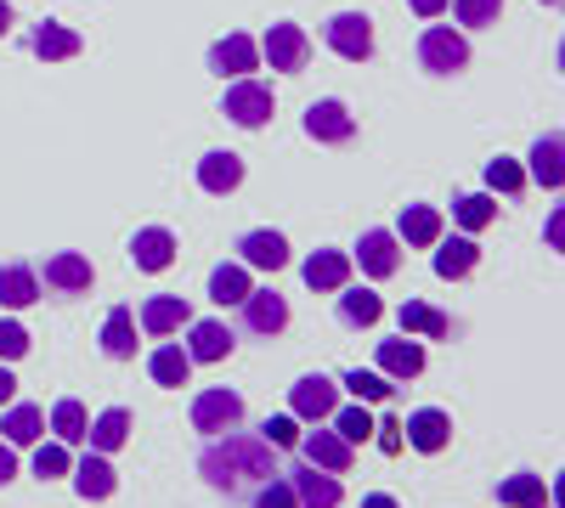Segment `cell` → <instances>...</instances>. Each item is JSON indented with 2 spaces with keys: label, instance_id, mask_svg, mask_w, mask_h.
Segmentation results:
<instances>
[{
  "label": "cell",
  "instance_id": "f546056e",
  "mask_svg": "<svg viewBox=\"0 0 565 508\" xmlns=\"http://www.w3.org/2000/svg\"><path fill=\"white\" fill-rule=\"evenodd\" d=\"M148 379L164 385V390H181L186 379H193V356H186V345H159L148 356Z\"/></svg>",
  "mask_w": 565,
  "mask_h": 508
},
{
  "label": "cell",
  "instance_id": "836d02e7",
  "mask_svg": "<svg viewBox=\"0 0 565 508\" xmlns=\"http://www.w3.org/2000/svg\"><path fill=\"white\" fill-rule=\"evenodd\" d=\"M249 289H255V283H249V266H244V260H226V266L210 271V300H215V305H238Z\"/></svg>",
  "mask_w": 565,
  "mask_h": 508
},
{
  "label": "cell",
  "instance_id": "44dd1931",
  "mask_svg": "<svg viewBox=\"0 0 565 508\" xmlns=\"http://www.w3.org/2000/svg\"><path fill=\"white\" fill-rule=\"evenodd\" d=\"M130 260H136V271H170L175 266V233L170 226H141L130 238Z\"/></svg>",
  "mask_w": 565,
  "mask_h": 508
},
{
  "label": "cell",
  "instance_id": "f907efd6",
  "mask_svg": "<svg viewBox=\"0 0 565 508\" xmlns=\"http://www.w3.org/2000/svg\"><path fill=\"white\" fill-rule=\"evenodd\" d=\"M407 7H413V18H441L447 0H407Z\"/></svg>",
  "mask_w": 565,
  "mask_h": 508
},
{
  "label": "cell",
  "instance_id": "d6986e66",
  "mask_svg": "<svg viewBox=\"0 0 565 508\" xmlns=\"http://www.w3.org/2000/svg\"><path fill=\"white\" fill-rule=\"evenodd\" d=\"M232 345H238V339H232L226 322H215V316L186 322V356H193V361H226Z\"/></svg>",
  "mask_w": 565,
  "mask_h": 508
},
{
  "label": "cell",
  "instance_id": "4fadbf2b",
  "mask_svg": "<svg viewBox=\"0 0 565 508\" xmlns=\"http://www.w3.org/2000/svg\"><path fill=\"white\" fill-rule=\"evenodd\" d=\"M210 74H221V79H244L249 68H260V45L244 34V29H232V34H221L215 45H210Z\"/></svg>",
  "mask_w": 565,
  "mask_h": 508
},
{
  "label": "cell",
  "instance_id": "8fae6325",
  "mask_svg": "<svg viewBox=\"0 0 565 508\" xmlns=\"http://www.w3.org/2000/svg\"><path fill=\"white\" fill-rule=\"evenodd\" d=\"M34 271H40V283L52 289V294H90V283H97L90 260H85V255H74V249L45 255V266H34Z\"/></svg>",
  "mask_w": 565,
  "mask_h": 508
},
{
  "label": "cell",
  "instance_id": "d4e9b609",
  "mask_svg": "<svg viewBox=\"0 0 565 508\" xmlns=\"http://www.w3.org/2000/svg\"><path fill=\"white\" fill-rule=\"evenodd\" d=\"M402 430H407L402 441L418 446V452H447V441H452V419H447L441 407H418Z\"/></svg>",
  "mask_w": 565,
  "mask_h": 508
},
{
  "label": "cell",
  "instance_id": "db71d44e",
  "mask_svg": "<svg viewBox=\"0 0 565 508\" xmlns=\"http://www.w3.org/2000/svg\"><path fill=\"white\" fill-rule=\"evenodd\" d=\"M548 7H554V0H548Z\"/></svg>",
  "mask_w": 565,
  "mask_h": 508
},
{
  "label": "cell",
  "instance_id": "cb8c5ba5",
  "mask_svg": "<svg viewBox=\"0 0 565 508\" xmlns=\"http://www.w3.org/2000/svg\"><path fill=\"white\" fill-rule=\"evenodd\" d=\"M199 187L215 193V198L238 193V187H244V159H238V153H226V148L204 153V159H199Z\"/></svg>",
  "mask_w": 565,
  "mask_h": 508
},
{
  "label": "cell",
  "instance_id": "f5cc1de1",
  "mask_svg": "<svg viewBox=\"0 0 565 508\" xmlns=\"http://www.w3.org/2000/svg\"><path fill=\"white\" fill-rule=\"evenodd\" d=\"M12 29V7H7V0H0V34H7Z\"/></svg>",
  "mask_w": 565,
  "mask_h": 508
},
{
  "label": "cell",
  "instance_id": "d6a6232c",
  "mask_svg": "<svg viewBox=\"0 0 565 508\" xmlns=\"http://www.w3.org/2000/svg\"><path fill=\"white\" fill-rule=\"evenodd\" d=\"M396 322H402V334H413V339H447L452 334V316H441L436 305H424V300H407Z\"/></svg>",
  "mask_w": 565,
  "mask_h": 508
},
{
  "label": "cell",
  "instance_id": "f1b7e54d",
  "mask_svg": "<svg viewBox=\"0 0 565 508\" xmlns=\"http://www.w3.org/2000/svg\"><path fill=\"white\" fill-rule=\"evenodd\" d=\"M45 430V412L34 401H7V412H0V441H12V446H34Z\"/></svg>",
  "mask_w": 565,
  "mask_h": 508
},
{
  "label": "cell",
  "instance_id": "277c9868",
  "mask_svg": "<svg viewBox=\"0 0 565 508\" xmlns=\"http://www.w3.org/2000/svg\"><path fill=\"white\" fill-rule=\"evenodd\" d=\"M271 85H260V79H232L226 85V97H221V114L232 119V125H238V130H260L266 119H271Z\"/></svg>",
  "mask_w": 565,
  "mask_h": 508
},
{
  "label": "cell",
  "instance_id": "8d00e7d4",
  "mask_svg": "<svg viewBox=\"0 0 565 508\" xmlns=\"http://www.w3.org/2000/svg\"><path fill=\"white\" fill-rule=\"evenodd\" d=\"M452 220L463 226V233H481V226H492V220H498L492 193H463V198H452Z\"/></svg>",
  "mask_w": 565,
  "mask_h": 508
},
{
  "label": "cell",
  "instance_id": "603a6c76",
  "mask_svg": "<svg viewBox=\"0 0 565 508\" xmlns=\"http://www.w3.org/2000/svg\"><path fill=\"white\" fill-rule=\"evenodd\" d=\"M300 277H306V289L334 294V289L351 283V255H345V249H317V255L300 266Z\"/></svg>",
  "mask_w": 565,
  "mask_h": 508
},
{
  "label": "cell",
  "instance_id": "7bdbcfd3",
  "mask_svg": "<svg viewBox=\"0 0 565 508\" xmlns=\"http://www.w3.org/2000/svg\"><path fill=\"white\" fill-rule=\"evenodd\" d=\"M447 7H452V18L463 29H487V23L503 18V0H447Z\"/></svg>",
  "mask_w": 565,
  "mask_h": 508
},
{
  "label": "cell",
  "instance_id": "1f68e13d",
  "mask_svg": "<svg viewBox=\"0 0 565 508\" xmlns=\"http://www.w3.org/2000/svg\"><path fill=\"white\" fill-rule=\"evenodd\" d=\"M103 350L114 361H136V311L130 305H114L108 322H103Z\"/></svg>",
  "mask_w": 565,
  "mask_h": 508
},
{
  "label": "cell",
  "instance_id": "f6af8a7d",
  "mask_svg": "<svg viewBox=\"0 0 565 508\" xmlns=\"http://www.w3.org/2000/svg\"><path fill=\"white\" fill-rule=\"evenodd\" d=\"M249 502H255V508H300L295 491H289V480H282V469H277L271 480H260V486L249 491Z\"/></svg>",
  "mask_w": 565,
  "mask_h": 508
},
{
  "label": "cell",
  "instance_id": "ba28073f",
  "mask_svg": "<svg viewBox=\"0 0 565 508\" xmlns=\"http://www.w3.org/2000/svg\"><path fill=\"white\" fill-rule=\"evenodd\" d=\"M255 45H260V63H271L277 74H300L306 57H311V40H306L300 23H271L266 40H255Z\"/></svg>",
  "mask_w": 565,
  "mask_h": 508
},
{
  "label": "cell",
  "instance_id": "ac0fdd59",
  "mask_svg": "<svg viewBox=\"0 0 565 508\" xmlns=\"http://www.w3.org/2000/svg\"><path fill=\"white\" fill-rule=\"evenodd\" d=\"M373 361H380V374H385V379L407 385V379H418V374H424V345H418L413 334H407V339H380Z\"/></svg>",
  "mask_w": 565,
  "mask_h": 508
},
{
  "label": "cell",
  "instance_id": "484cf974",
  "mask_svg": "<svg viewBox=\"0 0 565 508\" xmlns=\"http://www.w3.org/2000/svg\"><path fill=\"white\" fill-rule=\"evenodd\" d=\"M430 249H436V277H441V283H458V277H469V271L481 266V249H476V238H469V233L463 238H447L441 233Z\"/></svg>",
  "mask_w": 565,
  "mask_h": 508
},
{
  "label": "cell",
  "instance_id": "ffe728a7",
  "mask_svg": "<svg viewBox=\"0 0 565 508\" xmlns=\"http://www.w3.org/2000/svg\"><path fill=\"white\" fill-rule=\"evenodd\" d=\"M68 475H74V491H79L85 502H103V497L119 491V475H114V464H108V452H85Z\"/></svg>",
  "mask_w": 565,
  "mask_h": 508
},
{
  "label": "cell",
  "instance_id": "30bf717a",
  "mask_svg": "<svg viewBox=\"0 0 565 508\" xmlns=\"http://www.w3.org/2000/svg\"><path fill=\"white\" fill-rule=\"evenodd\" d=\"M238 311H244V334H255V339H277L282 328H289V300H282L277 289H249L238 300Z\"/></svg>",
  "mask_w": 565,
  "mask_h": 508
},
{
  "label": "cell",
  "instance_id": "7402d4cb",
  "mask_svg": "<svg viewBox=\"0 0 565 508\" xmlns=\"http://www.w3.org/2000/svg\"><path fill=\"white\" fill-rule=\"evenodd\" d=\"M79 45H85V40H79L68 23H52V18L29 29V52H34L40 63H68V57H79Z\"/></svg>",
  "mask_w": 565,
  "mask_h": 508
},
{
  "label": "cell",
  "instance_id": "e575fe53",
  "mask_svg": "<svg viewBox=\"0 0 565 508\" xmlns=\"http://www.w3.org/2000/svg\"><path fill=\"white\" fill-rule=\"evenodd\" d=\"M498 502L503 508H548V486H543V475H509V480H498Z\"/></svg>",
  "mask_w": 565,
  "mask_h": 508
},
{
  "label": "cell",
  "instance_id": "f35d334b",
  "mask_svg": "<svg viewBox=\"0 0 565 508\" xmlns=\"http://www.w3.org/2000/svg\"><path fill=\"white\" fill-rule=\"evenodd\" d=\"M328 424H334L351 446H362V441H373V412L356 401V407H334V419H328Z\"/></svg>",
  "mask_w": 565,
  "mask_h": 508
},
{
  "label": "cell",
  "instance_id": "b9f144b4",
  "mask_svg": "<svg viewBox=\"0 0 565 508\" xmlns=\"http://www.w3.org/2000/svg\"><path fill=\"white\" fill-rule=\"evenodd\" d=\"M260 441L277 446V452H295V441H300V419H295V412H266Z\"/></svg>",
  "mask_w": 565,
  "mask_h": 508
},
{
  "label": "cell",
  "instance_id": "d590c367",
  "mask_svg": "<svg viewBox=\"0 0 565 508\" xmlns=\"http://www.w3.org/2000/svg\"><path fill=\"white\" fill-rule=\"evenodd\" d=\"M85 424H90V412H85V401L63 396V401L52 407V435H57L63 446H79V441H85Z\"/></svg>",
  "mask_w": 565,
  "mask_h": 508
},
{
  "label": "cell",
  "instance_id": "74e56055",
  "mask_svg": "<svg viewBox=\"0 0 565 508\" xmlns=\"http://www.w3.org/2000/svg\"><path fill=\"white\" fill-rule=\"evenodd\" d=\"M532 181H537V187H548V193H559V136H543V142L532 148V170H526Z\"/></svg>",
  "mask_w": 565,
  "mask_h": 508
},
{
  "label": "cell",
  "instance_id": "c3c4849f",
  "mask_svg": "<svg viewBox=\"0 0 565 508\" xmlns=\"http://www.w3.org/2000/svg\"><path fill=\"white\" fill-rule=\"evenodd\" d=\"M12 480H18V446L0 441V486H12Z\"/></svg>",
  "mask_w": 565,
  "mask_h": 508
},
{
  "label": "cell",
  "instance_id": "60d3db41",
  "mask_svg": "<svg viewBox=\"0 0 565 508\" xmlns=\"http://www.w3.org/2000/svg\"><path fill=\"white\" fill-rule=\"evenodd\" d=\"M68 469H74V457H68L63 441H40V446H34V475H40V480H63Z\"/></svg>",
  "mask_w": 565,
  "mask_h": 508
},
{
  "label": "cell",
  "instance_id": "e0dca14e",
  "mask_svg": "<svg viewBox=\"0 0 565 508\" xmlns=\"http://www.w3.org/2000/svg\"><path fill=\"white\" fill-rule=\"evenodd\" d=\"M34 300H40L34 260H0V305H7V311H29Z\"/></svg>",
  "mask_w": 565,
  "mask_h": 508
},
{
  "label": "cell",
  "instance_id": "681fc988",
  "mask_svg": "<svg viewBox=\"0 0 565 508\" xmlns=\"http://www.w3.org/2000/svg\"><path fill=\"white\" fill-rule=\"evenodd\" d=\"M7 401H18V379H12V367L0 361V407H7Z\"/></svg>",
  "mask_w": 565,
  "mask_h": 508
},
{
  "label": "cell",
  "instance_id": "6da1fadb",
  "mask_svg": "<svg viewBox=\"0 0 565 508\" xmlns=\"http://www.w3.org/2000/svg\"><path fill=\"white\" fill-rule=\"evenodd\" d=\"M277 469H282V464H277V446H266V441L249 435L244 424L210 435L204 452H199V475H204L215 491H226V497H249V491H255L260 480H271Z\"/></svg>",
  "mask_w": 565,
  "mask_h": 508
},
{
  "label": "cell",
  "instance_id": "83f0119b",
  "mask_svg": "<svg viewBox=\"0 0 565 508\" xmlns=\"http://www.w3.org/2000/svg\"><path fill=\"white\" fill-rule=\"evenodd\" d=\"M340 294V322H345V328H373V322H380L385 316V300L380 294H373V289H362V283H345V289H334Z\"/></svg>",
  "mask_w": 565,
  "mask_h": 508
},
{
  "label": "cell",
  "instance_id": "7a4b0ae2",
  "mask_svg": "<svg viewBox=\"0 0 565 508\" xmlns=\"http://www.w3.org/2000/svg\"><path fill=\"white\" fill-rule=\"evenodd\" d=\"M418 68L424 74H463L469 68V40L447 23H430L418 34Z\"/></svg>",
  "mask_w": 565,
  "mask_h": 508
},
{
  "label": "cell",
  "instance_id": "4dcf8cb0",
  "mask_svg": "<svg viewBox=\"0 0 565 508\" xmlns=\"http://www.w3.org/2000/svg\"><path fill=\"white\" fill-rule=\"evenodd\" d=\"M85 441H90V452H119L130 441V412L125 407H103L97 419L85 424Z\"/></svg>",
  "mask_w": 565,
  "mask_h": 508
},
{
  "label": "cell",
  "instance_id": "52a82bcc",
  "mask_svg": "<svg viewBox=\"0 0 565 508\" xmlns=\"http://www.w3.org/2000/svg\"><path fill=\"white\" fill-rule=\"evenodd\" d=\"M244 424V396L226 390V385H210L193 396V430L204 435H221V430H238Z\"/></svg>",
  "mask_w": 565,
  "mask_h": 508
},
{
  "label": "cell",
  "instance_id": "4316f807",
  "mask_svg": "<svg viewBox=\"0 0 565 508\" xmlns=\"http://www.w3.org/2000/svg\"><path fill=\"white\" fill-rule=\"evenodd\" d=\"M441 233H447V220H441V209H436V204H407V209H402V226H396V244L430 249Z\"/></svg>",
  "mask_w": 565,
  "mask_h": 508
},
{
  "label": "cell",
  "instance_id": "5bb4252c",
  "mask_svg": "<svg viewBox=\"0 0 565 508\" xmlns=\"http://www.w3.org/2000/svg\"><path fill=\"white\" fill-rule=\"evenodd\" d=\"M306 136H311V142H322V148H340V142H351V136H356V114L345 102H334V97H322V102L306 108Z\"/></svg>",
  "mask_w": 565,
  "mask_h": 508
},
{
  "label": "cell",
  "instance_id": "8992f818",
  "mask_svg": "<svg viewBox=\"0 0 565 508\" xmlns=\"http://www.w3.org/2000/svg\"><path fill=\"white\" fill-rule=\"evenodd\" d=\"M328 52H340L345 63H367L373 57V18L367 12H334L322 23Z\"/></svg>",
  "mask_w": 565,
  "mask_h": 508
},
{
  "label": "cell",
  "instance_id": "7dc6e473",
  "mask_svg": "<svg viewBox=\"0 0 565 508\" xmlns=\"http://www.w3.org/2000/svg\"><path fill=\"white\" fill-rule=\"evenodd\" d=\"M373 441H380L385 452H402V446H407V441H402V424H396V419H385V424H373Z\"/></svg>",
  "mask_w": 565,
  "mask_h": 508
},
{
  "label": "cell",
  "instance_id": "ab89813d",
  "mask_svg": "<svg viewBox=\"0 0 565 508\" xmlns=\"http://www.w3.org/2000/svg\"><path fill=\"white\" fill-rule=\"evenodd\" d=\"M340 390H351L356 401H391L396 396V385L385 374H362V367H351V374L340 379Z\"/></svg>",
  "mask_w": 565,
  "mask_h": 508
},
{
  "label": "cell",
  "instance_id": "816d5d0a",
  "mask_svg": "<svg viewBox=\"0 0 565 508\" xmlns=\"http://www.w3.org/2000/svg\"><path fill=\"white\" fill-rule=\"evenodd\" d=\"M362 508H402L391 491H373V497H362Z\"/></svg>",
  "mask_w": 565,
  "mask_h": 508
},
{
  "label": "cell",
  "instance_id": "9a60e30c",
  "mask_svg": "<svg viewBox=\"0 0 565 508\" xmlns=\"http://www.w3.org/2000/svg\"><path fill=\"white\" fill-rule=\"evenodd\" d=\"M238 260L249 266V271H282L295 255H289V238L282 233H271V226H255V233H238Z\"/></svg>",
  "mask_w": 565,
  "mask_h": 508
},
{
  "label": "cell",
  "instance_id": "2e32d148",
  "mask_svg": "<svg viewBox=\"0 0 565 508\" xmlns=\"http://www.w3.org/2000/svg\"><path fill=\"white\" fill-rule=\"evenodd\" d=\"M136 322H141V334H148V339H170L175 328L193 322V305H186L181 294H153V300H141Z\"/></svg>",
  "mask_w": 565,
  "mask_h": 508
},
{
  "label": "cell",
  "instance_id": "ee69618b",
  "mask_svg": "<svg viewBox=\"0 0 565 508\" xmlns=\"http://www.w3.org/2000/svg\"><path fill=\"white\" fill-rule=\"evenodd\" d=\"M521 187H526V170L514 164V159H492V164H487V193H503V198H514Z\"/></svg>",
  "mask_w": 565,
  "mask_h": 508
},
{
  "label": "cell",
  "instance_id": "9c48e42d",
  "mask_svg": "<svg viewBox=\"0 0 565 508\" xmlns=\"http://www.w3.org/2000/svg\"><path fill=\"white\" fill-rule=\"evenodd\" d=\"M295 452L306 457V464H317V469H328V475H351V464H356V446L328 424V430H306L300 441H295Z\"/></svg>",
  "mask_w": 565,
  "mask_h": 508
},
{
  "label": "cell",
  "instance_id": "7c38bea8",
  "mask_svg": "<svg viewBox=\"0 0 565 508\" xmlns=\"http://www.w3.org/2000/svg\"><path fill=\"white\" fill-rule=\"evenodd\" d=\"M351 266H362L367 283H385V277H396V266H402L396 233H385V226H367L362 244H356V255H351Z\"/></svg>",
  "mask_w": 565,
  "mask_h": 508
},
{
  "label": "cell",
  "instance_id": "3957f363",
  "mask_svg": "<svg viewBox=\"0 0 565 508\" xmlns=\"http://www.w3.org/2000/svg\"><path fill=\"white\" fill-rule=\"evenodd\" d=\"M282 480H289V491H295V502H300V508H340V502H345L340 475H328V469L306 464L300 452H295V464L282 469Z\"/></svg>",
  "mask_w": 565,
  "mask_h": 508
},
{
  "label": "cell",
  "instance_id": "bcb514c9",
  "mask_svg": "<svg viewBox=\"0 0 565 508\" xmlns=\"http://www.w3.org/2000/svg\"><path fill=\"white\" fill-rule=\"evenodd\" d=\"M29 356V328L23 322H0V361H18Z\"/></svg>",
  "mask_w": 565,
  "mask_h": 508
},
{
  "label": "cell",
  "instance_id": "5b68a950",
  "mask_svg": "<svg viewBox=\"0 0 565 508\" xmlns=\"http://www.w3.org/2000/svg\"><path fill=\"white\" fill-rule=\"evenodd\" d=\"M334 407H340V379L306 374V379L289 385V412L300 424H328V419H334Z\"/></svg>",
  "mask_w": 565,
  "mask_h": 508
}]
</instances>
